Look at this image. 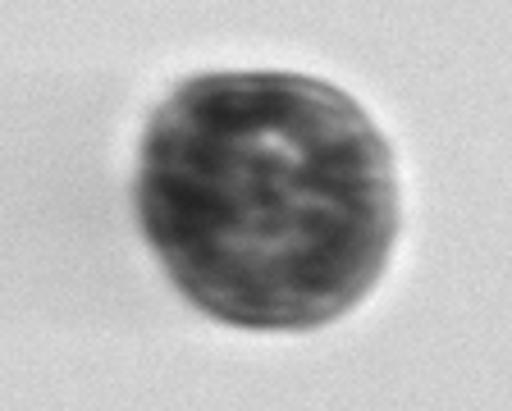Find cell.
<instances>
[{
    "mask_svg": "<svg viewBox=\"0 0 512 411\" xmlns=\"http://www.w3.org/2000/svg\"><path fill=\"white\" fill-rule=\"evenodd\" d=\"M138 220L206 316L311 329L371 293L389 261L394 160L339 87L202 74L147 124Z\"/></svg>",
    "mask_w": 512,
    "mask_h": 411,
    "instance_id": "obj_1",
    "label": "cell"
}]
</instances>
